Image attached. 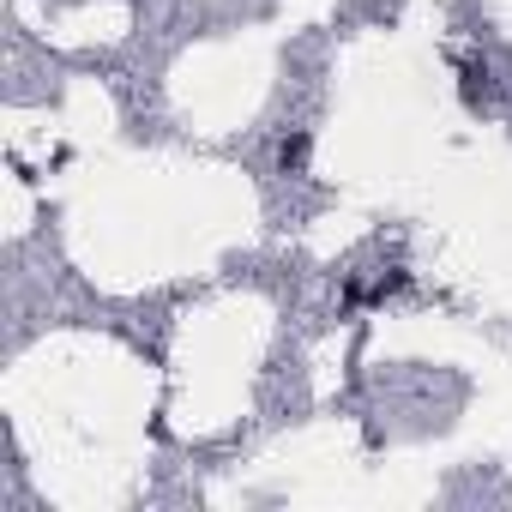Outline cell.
Returning a JSON list of instances; mask_svg holds the SVG:
<instances>
[{
  "instance_id": "cell-1",
  "label": "cell",
  "mask_w": 512,
  "mask_h": 512,
  "mask_svg": "<svg viewBox=\"0 0 512 512\" xmlns=\"http://www.w3.org/2000/svg\"><path fill=\"white\" fill-rule=\"evenodd\" d=\"M482 91H488V61H458V103L482 109Z\"/></svg>"
},
{
  "instance_id": "cell-2",
  "label": "cell",
  "mask_w": 512,
  "mask_h": 512,
  "mask_svg": "<svg viewBox=\"0 0 512 512\" xmlns=\"http://www.w3.org/2000/svg\"><path fill=\"white\" fill-rule=\"evenodd\" d=\"M308 157H314V133H302V127H296V133L278 145V169H284V175H302V169H308Z\"/></svg>"
},
{
  "instance_id": "cell-3",
  "label": "cell",
  "mask_w": 512,
  "mask_h": 512,
  "mask_svg": "<svg viewBox=\"0 0 512 512\" xmlns=\"http://www.w3.org/2000/svg\"><path fill=\"white\" fill-rule=\"evenodd\" d=\"M404 290H410V272H386V278L368 290V308H386V302H392V296H404Z\"/></svg>"
}]
</instances>
